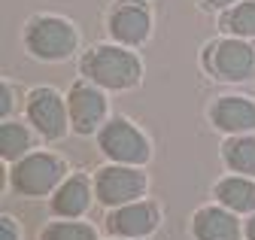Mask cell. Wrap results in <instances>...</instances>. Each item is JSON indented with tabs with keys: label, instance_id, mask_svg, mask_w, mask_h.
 <instances>
[{
	"label": "cell",
	"instance_id": "22",
	"mask_svg": "<svg viewBox=\"0 0 255 240\" xmlns=\"http://www.w3.org/2000/svg\"><path fill=\"white\" fill-rule=\"evenodd\" d=\"M246 237H249V240H255V216L246 222Z\"/></svg>",
	"mask_w": 255,
	"mask_h": 240
},
{
	"label": "cell",
	"instance_id": "20",
	"mask_svg": "<svg viewBox=\"0 0 255 240\" xmlns=\"http://www.w3.org/2000/svg\"><path fill=\"white\" fill-rule=\"evenodd\" d=\"M9 110H12V88H9V85H3V104H0V113L9 116Z\"/></svg>",
	"mask_w": 255,
	"mask_h": 240
},
{
	"label": "cell",
	"instance_id": "3",
	"mask_svg": "<svg viewBox=\"0 0 255 240\" xmlns=\"http://www.w3.org/2000/svg\"><path fill=\"white\" fill-rule=\"evenodd\" d=\"M204 64L213 76L225 82H246L255 76V49L243 40H219L207 46Z\"/></svg>",
	"mask_w": 255,
	"mask_h": 240
},
{
	"label": "cell",
	"instance_id": "21",
	"mask_svg": "<svg viewBox=\"0 0 255 240\" xmlns=\"http://www.w3.org/2000/svg\"><path fill=\"white\" fill-rule=\"evenodd\" d=\"M201 3H204V9H222V6L234 3V0H201Z\"/></svg>",
	"mask_w": 255,
	"mask_h": 240
},
{
	"label": "cell",
	"instance_id": "8",
	"mask_svg": "<svg viewBox=\"0 0 255 240\" xmlns=\"http://www.w3.org/2000/svg\"><path fill=\"white\" fill-rule=\"evenodd\" d=\"M149 27H152V18L146 3H140V0H119L110 15V34L125 46L143 43L149 37Z\"/></svg>",
	"mask_w": 255,
	"mask_h": 240
},
{
	"label": "cell",
	"instance_id": "2",
	"mask_svg": "<svg viewBox=\"0 0 255 240\" xmlns=\"http://www.w3.org/2000/svg\"><path fill=\"white\" fill-rule=\"evenodd\" d=\"M24 46L30 49V55L43 58V61H61L76 49V31L55 15H40L30 18L24 27Z\"/></svg>",
	"mask_w": 255,
	"mask_h": 240
},
{
	"label": "cell",
	"instance_id": "14",
	"mask_svg": "<svg viewBox=\"0 0 255 240\" xmlns=\"http://www.w3.org/2000/svg\"><path fill=\"white\" fill-rule=\"evenodd\" d=\"M216 198L222 201V207L234 210V213H249V210H255V186L246 176H225L216 186Z\"/></svg>",
	"mask_w": 255,
	"mask_h": 240
},
{
	"label": "cell",
	"instance_id": "9",
	"mask_svg": "<svg viewBox=\"0 0 255 240\" xmlns=\"http://www.w3.org/2000/svg\"><path fill=\"white\" fill-rule=\"evenodd\" d=\"M67 110H70V125L79 134H91L104 122L107 116V101L98 88H91L88 82H79L70 88V98H67Z\"/></svg>",
	"mask_w": 255,
	"mask_h": 240
},
{
	"label": "cell",
	"instance_id": "7",
	"mask_svg": "<svg viewBox=\"0 0 255 240\" xmlns=\"http://www.w3.org/2000/svg\"><path fill=\"white\" fill-rule=\"evenodd\" d=\"M67 113L70 110H64V101L52 88H34L27 95V119L46 140L64 137V131H67Z\"/></svg>",
	"mask_w": 255,
	"mask_h": 240
},
{
	"label": "cell",
	"instance_id": "10",
	"mask_svg": "<svg viewBox=\"0 0 255 240\" xmlns=\"http://www.w3.org/2000/svg\"><path fill=\"white\" fill-rule=\"evenodd\" d=\"M158 225V207L149 201H131L122 204L119 210H113L107 228L110 234H122V237H143Z\"/></svg>",
	"mask_w": 255,
	"mask_h": 240
},
{
	"label": "cell",
	"instance_id": "15",
	"mask_svg": "<svg viewBox=\"0 0 255 240\" xmlns=\"http://www.w3.org/2000/svg\"><path fill=\"white\" fill-rule=\"evenodd\" d=\"M222 158L234 173L255 176V137H231L222 146Z\"/></svg>",
	"mask_w": 255,
	"mask_h": 240
},
{
	"label": "cell",
	"instance_id": "6",
	"mask_svg": "<svg viewBox=\"0 0 255 240\" xmlns=\"http://www.w3.org/2000/svg\"><path fill=\"white\" fill-rule=\"evenodd\" d=\"M146 189V176L134 167H104L94 179V192H98V201L101 204H110V207H122V204H131L134 198H140Z\"/></svg>",
	"mask_w": 255,
	"mask_h": 240
},
{
	"label": "cell",
	"instance_id": "19",
	"mask_svg": "<svg viewBox=\"0 0 255 240\" xmlns=\"http://www.w3.org/2000/svg\"><path fill=\"white\" fill-rule=\"evenodd\" d=\"M0 240H18V231L12 225V219H0Z\"/></svg>",
	"mask_w": 255,
	"mask_h": 240
},
{
	"label": "cell",
	"instance_id": "1",
	"mask_svg": "<svg viewBox=\"0 0 255 240\" xmlns=\"http://www.w3.org/2000/svg\"><path fill=\"white\" fill-rule=\"evenodd\" d=\"M140 73H143L140 61L119 46H98L82 58V76H88L91 82H98L104 88H113V92L137 85Z\"/></svg>",
	"mask_w": 255,
	"mask_h": 240
},
{
	"label": "cell",
	"instance_id": "12",
	"mask_svg": "<svg viewBox=\"0 0 255 240\" xmlns=\"http://www.w3.org/2000/svg\"><path fill=\"white\" fill-rule=\"evenodd\" d=\"M191 231H195L198 240H240V225L237 219L222 207H207L195 216L191 222Z\"/></svg>",
	"mask_w": 255,
	"mask_h": 240
},
{
	"label": "cell",
	"instance_id": "11",
	"mask_svg": "<svg viewBox=\"0 0 255 240\" xmlns=\"http://www.w3.org/2000/svg\"><path fill=\"white\" fill-rule=\"evenodd\" d=\"M210 119L222 131L243 134L255 128V104L249 98H219L210 110Z\"/></svg>",
	"mask_w": 255,
	"mask_h": 240
},
{
	"label": "cell",
	"instance_id": "16",
	"mask_svg": "<svg viewBox=\"0 0 255 240\" xmlns=\"http://www.w3.org/2000/svg\"><path fill=\"white\" fill-rule=\"evenodd\" d=\"M27 149H30V134H27L24 125H18V122H3L0 125V155L6 161L24 158Z\"/></svg>",
	"mask_w": 255,
	"mask_h": 240
},
{
	"label": "cell",
	"instance_id": "5",
	"mask_svg": "<svg viewBox=\"0 0 255 240\" xmlns=\"http://www.w3.org/2000/svg\"><path fill=\"white\" fill-rule=\"evenodd\" d=\"M98 143L104 149V155L119 161V164H143L149 158L146 137L128 122V119H113L110 125H104Z\"/></svg>",
	"mask_w": 255,
	"mask_h": 240
},
{
	"label": "cell",
	"instance_id": "4",
	"mask_svg": "<svg viewBox=\"0 0 255 240\" xmlns=\"http://www.w3.org/2000/svg\"><path fill=\"white\" fill-rule=\"evenodd\" d=\"M64 176V161L49 155V152H34L15 161L12 167V186L15 192L27 198H40L55 189V183Z\"/></svg>",
	"mask_w": 255,
	"mask_h": 240
},
{
	"label": "cell",
	"instance_id": "18",
	"mask_svg": "<svg viewBox=\"0 0 255 240\" xmlns=\"http://www.w3.org/2000/svg\"><path fill=\"white\" fill-rule=\"evenodd\" d=\"M40 240H98L91 225H82V222H52Z\"/></svg>",
	"mask_w": 255,
	"mask_h": 240
},
{
	"label": "cell",
	"instance_id": "17",
	"mask_svg": "<svg viewBox=\"0 0 255 240\" xmlns=\"http://www.w3.org/2000/svg\"><path fill=\"white\" fill-rule=\"evenodd\" d=\"M222 31H228L234 37H255V3L246 0V3L231 6L225 15H222Z\"/></svg>",
	"mask_w": 255,
	"mask_h": 240
},
{
	"label": "cell",
	"instance_id": "13",
	"mask_svg": "<svg viewBox=\"0 0 255 240\" xmlns=\"http://www.w3.org/2000/svg\"><path fill=\"white\" fill-rule=\"evenodd\" d=\"M88 204H91V189H88L85 176H70L67 183L55 192V198H52V210L58 216H64V219L82 216L88 210Z\"/></svg>",
	"mask_w": 255,
	"mask_h": 240
}]
</instances>
